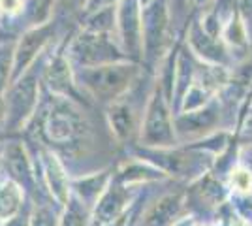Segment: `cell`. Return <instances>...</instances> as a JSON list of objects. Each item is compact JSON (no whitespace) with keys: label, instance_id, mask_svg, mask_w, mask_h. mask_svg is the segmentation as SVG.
Listing matches in <instances>:
<instances>
[{"label":"cell","instance_id":"9c48e42d","mask_svg":"<svg viewBox=\"0 0 252 226\" xmlns=\"http://www.w3.org/2000/svg\"><path fill=\"white\" fill-rule=\"evenodd\" d=\"M94 209V219L93 225L94 226H104L113 223L119 213L125 209V205L128 204V194H126L125 187H107V191L102 193V196L98 198Z\"/></svg>","mask_w":252,"mask_h":226},{"label":"cell","instance_id":"ba28073f","mask_svg":"<svg viewBox=\"0 0 252 226\" xmlns=\"http://www.w3.org/2000/svg\"><path fill=\"white\" fill-rule=\"evenodd\" d=\"M4 164H6V170L11 173V179L15 183L31 189L34 183V173H32L29 155L19 141H10L4 147Z\"/></svg>","mask_w":252,"mask_h":226},{"label":"cell","instance_id":"7402d4cb","mask_svg":"<svg viewBox=\"0 0 252 226\" xmlns=\"http://www.w3.org/2000/svg\"><path fill=\"white\" fill-rule=\"evenodd\" d=\"M0 117H6V100H0Z\"/></svg>","mask_w":252,"mask_h":226},{"label":"cell","instance_id":"e0dca14e","mask_svg":"<svg viewBox=\"0 0 252 226\" xmlns=\"http://www.w3.org/2000/svg\"><path fill=\"white\" fill-rule=\"evenodd\" d=\"M13 53L10 43H0V93L6 89L8 81H11V70H13Z\"/></svg>","mask_w":252,"mask_h":226},{"label":"cell","instance_id":"30bf717a","mask_svg":"<svg viewBox=\"0 0 252 226\" xmlns=\"http://www.w3.org/2000/svg\"><path fill=\"white\" fill-rule=\"evenodd\" d=\"M45 81L57 97L75 98V91L72 85V70H70V63L64 55H57L51 65L47 66Z\"/></svg>","mask_w":252,"mask_h":226},{"label":"cell","instance_id":"9a60e30c","mask_svg":"<svg viewBox=\"0 0 252 226\" xmlns=\"http://www.w3.org/2000/svg\"><path fill=\"white\" fill-rule=\"evenodd\" d=\"M179 207V200L175 196H168L160 200L145 217V226H166L169 219L175 215V209Z\"/></svg>","mask_w":252,"mask_h":226},{"label":"cell","instance_id":"d6986e66","mask_svg":"<svg viewBox=\"0 0 252 226\" xmlns=\"http://www.w3.org/2000/svg\"><path fill=\"white\" fill-rule=\"evenodd\" d=\"M231 185L239 193H251L252 191V173L247 168H235L231 172Z\"/></svg>","mask_w":252,"mask_h":226},{"label":"cell","instance_id":"7c38bea8","mask_svg":"<svg viewBox=\"0 0 252 226\" xmlns=\"http://www.w3.org/2000/svg\"><path fill=\"white\" fill-rule=\"evenodd\" d=\"M23 207L21 185L13 179L0 181V223H8L15 215H19Z\"/></svg>","mask_w":252,"mask_h":226},{"label":"cell","instance_id":"8992f818","mask_svg":"<svg viewBox=\"0 0 252 226\" xmlns=\"http://www.w3.org/2000/svg\"><path fill=\"white\" fill-rule=\"evenodd\" d=\"M43 170H45V179L49 185V193L55 198L59 205H68L70 202V183H68V173L61 164L59 157L53 151H42Z\"/></svg>","mask_w":252,"mask_h":226},{"label":"cell","instance_id":"ffe728a7","mask_svg":"<svg viewBox=\"0 0 252 226\" xmlns=\"http://www.w3.org/2000/svg\"><path fill=\"white\" fill-rule=\"evenodd\" d=\"M23 10V0H0V11H4L6 15H17Z\"/></svg>","mask_w":252,"mask_h":226},{"label":"cell","instance_id":"5b68a950","mask_svg":"<svg viewBox=\"0 0 252 226\" xmlns=\"http://www.w3.org/2000/svg\"><path fill=\"white\" fill-rule=\"evenodd\" d=\"M53 34V25L45 23L40 27H32L31 31L21 36L19 45L13 51V70H11V81H17L25 72H29V66L36 61L43 45Z\"/></svg>","mask_w":252,"mask_h":226},{"label":"cell","instance_id":"6da1fadb","mask_svg":"<svg viewBox=\"0 0 252 226\" xmlns=\"http://www.w3.org/2000/svg\"><path fill=\"white\" fill-rule=\"evenodd\" d=\"M134 74V66L105 63L96 66H81L74 75L89 95L100 100H115L130 85Z\"/></svg>","mask_w":252,"mask_h":226},{"label":"cell","instance_id":"5bb4252c","mask_svg":"<svg viewBox=\"0 0 252 226\" xmlns=\"http://www.w3.org/2000/svg\"><path fill=\"white\" fill-rule=\"evenodd\" d=\"M105 183H107V175H93V177H85V179H79L74 183V189L77 193V198L83 202L85 205L93 204V202H98V198L102 196L105 189Z\"/></svg>","mask_w":252,"mask_h":226},{"label":"cell","instance_id":"2e32d148","mask_svg":"<svg viewBox=\"0 0 252 226\" xmlns=\"http://www.w3.org/2000/svg\"><path fill=\"white\" fill-rule=\"evenodd\" d=\"M87 221H89V215H87L85 204L79 198H70L61 226H87Z\"/></svg>","mask_w":252,"mask_h":226},{"label":"cell","instance_id":"7a4b0ae2","mask_svg":"<svg viewBox=\"0 0 252 226\" xmlns=\"http://www.w3.org/2000/svg\"><path fill=\"white\" fill-rule=\"evenodd\" d=\"M38 106V75L36 70H29L13 81L6 98V127L17 130L32 117Z\"/></svg>","mask_w":252,"mask_h":226},{"label":"cell","instance_id":"4fadbf2b","mask_svg":"<svg viewBox=\"0 0 252 226\" xmlns=\"http://www.w3.org/2000/svg\"><path fill=\"white\" fill-rule=\"evenodd\" d=\"M109 125L117 138H126L134 129V111L128 104L117 102L109 109Z\"/></svg>","mask_w":252,"mask_h":226},{"label":"cell","instance_id":"52a82bcc","mask_svg":"<svg viewBox=\"0 0 252 226\" xmlns=\"http://www.w3.org/2000/svg\"><path fill=\"white\" fill-rule=\"evenodd\" d=\"M143 138L149 145H162L171 138L168 123V111L166 104L160 95L153 97V102L147 109V121H145V130H143Z\"/></svg>","mask_w":252,"mask_h":226},{"label":"cell","instance_id":"44dd1931","mask_svg":"<svg viewBox=\"0 0 252 226\" xmlns=\"http://www.w3.org/2000/svg\"><path fill=\"white\" fill-rule=\"evenodd\" d=\"M4 226H31V213H29V211L23 213V209H21L19 215H15L11 221L4 223Z\"/></svg>","mask_w":252,"mask_h":226},{"label":"cell","instance_id":"ac0fdd59","mask_svg":"<svg viewBox=\"0 0 252 226\" xmlns=\"http://www.w3.org/2000/svg\"><path fill=\"white\" fill-rule=\"evenodd\" d=\"M31 226H61V225L57 223V217H55L53 207H49L47 204H40L31 215Z\"/></svg>","mask_w":252,"mask_h":226},{"label":"cell","instance_id":"8fae6325","mask_svg":"<svg viewBox=\"0 0 252 226\" xmlns=\"http://www.w3.org/2000/svg\"><path fill=\"white\" fill-rule=\"evenodd\" d=\"M119 27H121V34H123V40L126 43V51L136 55L137 47L143 43V40L139 38V32L143 27H141L139 17H137L136 0H125L121 13H119Z\"/></svg>","mask_w":252,"mask_h":226},{"label":"cell","instance_id":"603a6c76","mask_svg":"<svg viewBox=\"0 0 252 226\" xmlns=\"http://www.w3.org/2000/svg\"><path fill=\"white\" fill-rule=\"evenodd\" d=\"M231 225H233V226H249L247 223H245V221H239V219H235V221H233Z\"/></svg>","mask_w":252,"mask_h":226},{"label":"cell","instance_id":"277c9868","mask_svg":"<svg viewBox=\"0 0 252 226\" xmlns=\"http://www.w3.org/2000/svg\"><path fill=\"white\" fill-rule=\"evenodd\" d=\"M113 45L107 42L104 32H87L79 34L70 45V57L74 59L77 65L81 66H96L105 65V63H113L115 55Z\"/></svg>","mask_w":252,"mask_h":226},{"label":"cell","instance_id":"3957f363","mask_svg":"<svg viewBox=\"0 0 252 226\" xmlns=\"http://www.w3.org/2000/svg\"><path fill=\"white\" fill-rule=\"evenodd\" d=\"M83 119L74 104L70 102V98L57 97L55 106L45 119V132L51 143L55 145L74 143L75 138L83 134Z\"/></svg>","mask_w":252,"mask_h":226}]
</instances>
